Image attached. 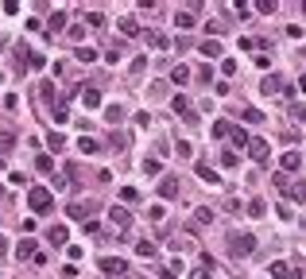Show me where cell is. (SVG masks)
I'll return each instance as SVG.
<instances>
[{
  "instance_id": "4",
  "label": "cell",
  "mask_w": 306,
  "mask_h": 279,
  "mask_svg": "<svg viewBox=\"0 0 306 279\" xmlns=\"http://www.w3.org/2000/svg\"><path fill=\"white\" fill-rule=\"evenodd\" d=\"M268 271H271V279H302V271H295L287 260H275Z\"/></svg>"
},
{
  "instance_id": "45",
  "label": "cell",
  "mask_w": 306,
  "mask_h": 279,
  "mask_svg": "<svg viewBox=\"0 0 306 279\" xmlns=\"http://www.w3.org/2000/svg\"><path fill=\"white\" fill-rule=\"evenodd\" d=\"M120 279H128V275H120Z\"/></svg>"
},
{
  "instance_id": "15",
  "label": "cell",
  "mask_w": 306,
  "mask_h": 279,
  "mask_svg": "<svg viewBox=\"0 0 306 279\" xmlns=\"http://www.w3.org/2000/svg\"><path fill=\"white\" fill-rule=\"evenodd\" d=\"M260 89H263V93H268V97H271V93H283V78H275V74H268Z\"/></svg>"
},
{
  "instance_id": "25",
  "label": "cell",
  "mask_w": 306,
  "mask_h": 279,
  "mask_svg": "<svg viewBox=\"0 0 306 279\" xmlns=\"http://www.w3.org/2000/svg\"><path fill=\"white\" fill-rule=\"evenodd\" d=\"M47 148H51V151H62V148H66V136H62V132H51V136H47Z\"/></svg>"
},
{
  "instance_id": "44",
  "label": "cell",
  "mask_w": 306,
  "mask_h": 279,
  "mask_svg": "<svg viewBox=\"0 0 306 279\" xmlns=\"http://www.w3.org/2000/svg\"><path fill=\"white\" fill-rule=\"evenodd\" d=\"M298 89H302V93H306V74H302V78H298Z\"/></svg>"
},
{
  "instance_id": "34",
  "label": "cell",
  "mask_w": 306,
  "mask_h": 279,
  "mask_svg": "<svg viewBox=\"0 0 306 279\" xmlns=\"http://www.w3.org/2000/svg\"><path fill=\"white\" fill-rule=\"evenodd\" d=\"M190 279H213V264H206V268H194Z\"/></svg>"
},
{
  "instance_id": "5",
  "label": "cell",
  "mask_w": 306,
  "mask_h": 279,
  "mask_svg": "<svg viewBox=\"0 0 306 279\" xmlns=\"http://www.w3.org/2000/svg\"><path fill=\"white\" fill-rule=\"evenodd\" d=\"M194 174H198L201 183H210V186H221V174H213V167L206 163V159H198V163H194Z\"/></svg>"
},
{
  "instance_id": "10",
  "label": "cell",
  "mask_w": 306,
  "mask_h": 279,
  "mask_svg": "<svg viewBox=\"0 0 306 279\" xmlns=\"http://www.w3.org/2000/svg\"><path fill=\"white\" fill-rule=\"evenodd\" d=\"M66 213H70L74 221H89V213H93V206H86V202H74V206H66Z\"/></svg>"
},
{
  "instance_id": "19",
  "label": "cell",
  "mask_w": 306,
  "mask_h": 279,
  "mask_svg": "<svg viewBox=\"0 0 306 279\" xmlns=\"http://www.w3.org/2000/svg\"><path fill=\"white\" fill-rule=\"evenodd\" d=\"M229 140H233L236 148H248V144H252V136H248L244 128H233V132H229Z\"/></svg>"
},
{
  "instance_id": "20",
  "label": "cell",
  "mask_w": 306,
  "mask_h": 279,
  "mask_svg": "<svg viewBox=\"0 0 306 279\" xmlns=\"http://www.w3.org/2000/svg\"><path fill=\"white\" fill-rule=\"evenodd\" d=\"M81 105H86V109H97V105H101V93H97V89H81Z\"/></svg>"
},
{
  "instance_id": "3",
  "label": "cell",
  "mask_w": 306,
  "mask_h": 279,
  "mask_svg": "<svg viewBox=\"0 0 306 279\" xmlns=\"http://www.w3.org/2000/svg\"><path fill=\"white\" fill-rule=\"evenodd\" d=\"M101 271H105V275H116V279H120L124 271H128V264H124L120 256H101Z\"/></svg>"
},
{
  "instance_id": "42",
  "label": "cell",
  "mask_w": 306,
  "mask_h": 279,
  "mask_svg": "<svg viewBox=\"0 0 306 279\" xmlns=\"http://www.w3.org/2000/svg\"><path fill=\"white\" fill-rule=\"evenodd\" d=\"M291 116H295V121H302V124H306V109H298V105H291Z\"/></svg>"
},
{
  "instance_id": "29",
  "label": "cell",
  "mask_w": 306,
  "mask_h": 279,
  "mask_svg": "<svg viewBox=\"0 0 306 279\" xmlns=\"http://www.w3.org/2000/svg\"><path fill=\"white\" fill-rule=\"evenodd\" d=\"M186 78H190V70H186V66H182V62H178V66H175V70H171V82H178V86H182V82H186Z\"/></svg>"
},
{
  "instance_id": "40",
  "label": "cell",
  "mask_w": 306,
  "mask_h": 279,
  "mask_svg": "<svg viewBox=\"0 0 306 279\" xmlns=\"http://www.w3.org/2000/svg\"><path fill=\"white\" fill-rule=\"evenodd\" d=\"M120 198H124V202H140V194L132 190V186H124V190H120Z\"/></svg>"
},
{
  "instance_id": "22",
  "label": "cell",
  "mask_w": 306,
  "mask_h": 279,
  "mask_svg": "<svg viewBox=\"0 0 306 279\" xmlns=\"http://www.w3.org/2000/svg\"><path fill=\"white\" fill-rule=\"evenodd\" d=\"M116 24H120V31H124V35H140V24H136L132 16H120Z\"/></svg>"
},
{
  "instance_id": "11",
  "label": "cell",
  "mask_w": 306,
  "mask_h": 279,
  "mask_svg": "<svg viewBox=\"0 0 306 279\" xmlns=\"http://www.w3.org/2000/svg\"><path fill=\"white\" fill-rule=\"evenodd\" d=\"M109 221H113L116 229H128V225H132V217H128V209H120V206H113V209H109Z\"/></svg>"
},
{
  "instance_id": "13",
  "label": "cell",
  "mask_w": 306,
  "mask_h": 279,
  "mask_svg": "<svg viewBox=\"0 0 306 279\" xmlns=\"http://www.w3.org/2000/svg\"><path fill=\"white\" fill-rule=\"evenodd\" d=\"M159 194H163L167 202L178 198V178H163V183H159Z\"/></svg>"
},
{
  "instance_id": "8",
  "label": "cell",
  "mask_w": 306,
  "mask_h": 279,
  "mask_svg": "<svg viewBox=\"0 0 306 279\" xmlns=\"http://www.w3.org/2000/svg\"><path fill=\"white\" fill-rule=\"evenodd\" d=\"M47 241H51L54 248H62V244L70 241V233H66V225H51V229H47Z\"/></svg>"
},
{
  "instance_id": "17",
  "label": "cell",
  "mask_w": 306,
  "mask_h": 279,
  "mask_svg": "<svg viewBox=\"0 0 306 279\" xmlns=\"http://www.w3.org/2000/svg\"><path fill=\"white\" fill-rule=\"evenodd\" d=\"M198 51L206 54V58H221V43H217V39H206V43H201Z\"/></svg>"
},
{
  "instance_id": "23",
  "label": "cell",
  "mask_w": 306,
  "mask_h": 279,
  "mask_svg": "<svg viewBox=\"0 0 306 279\" xmlns=\"http://www.w3.org/2000/svg\"><path fill=\"white\" fill-rule=\"evenodd\" d=\"M159 171H163V159H159V155H148V159H144V174H159Z\"/></svg>"
},
{
  "instance_id": "27",
  "label": "cell",
  "mask_w": 306,
  "mask_h": 279,
  "mask_svg": "<svg viewBox=\"0 0 306 279\" xmlns=\"http://www.w3.org/2000/svg\"><path fill=\"white\" fill-rule=\"evenodd\" d=\"M148 43L155 47V51H167V35L163 31H148Z\"/></svg>"
},
{
  "instance_id": "36",
  "label": "cell",
  "mask_w": 306,
  "mask_h": 279,
  "mask_svg": "<svg viewBox=\"0 0 306 279\" xmlns=\"http://www.w3.org/2000/svg\"><path fill=\"white\" fill-rule=\"evenodd\" d=\"M86 24L89 27H105V16H101V12H86Z\"/></svg>"
},
{
  "instance_id": "32",
  "label": "cell",
  "mask_w": 306,
  "mask_h": 279,
  "mask_svg": "<svg viewBox=\"0 0 306 279\" xmlns=\"http://www.w3.org/2000/svg\"><path fill=\"white\" fill-rule=\"evenodd\" d=\"M229 132H233V124H229V121H217V124H213V136H217V140H225Z\"/></svg>"
},
{
  "instance_id": "7",
  "label": "cell",
  "mask_w": 306,
  "mask_h": 279,
  "mask_svg": "<svg viewBox=\"0 0 306 279\" xmlns=\"http://www.w3.org/2000/svg\"><path fill=\"white\" fill-rule=\"evenodd\" d=\"M175 113H182V121H186V124H198V113H194V109H190V101H186L182 93L175 97Z\"/></svg>"
},
{
  "instance_id": "39",
  "label": "cell",
  "mask_w": 306,
  "mask_h": 279,
  "mask_svg": "<svg viewBox=\"0 0 306 279\" xmlns=\"http://www.w3.org/2000/svg\"><path fill=\"white\" fill-rule=\"evenodd\" d=\"M244 121H248V124H260L263 113H260V109H244Z\"/></svg>"
},
{
  "instance_id": "35",
  "label": "cell",
  "mask_w": 306,
  "mask_h": 279,
  "mask_svg": "<svg viewBox=\"0 0 306 279\" xmlns=\"http://www.w3.org/2000/svg\"><path fill=\"white\" fill-rule=\"evenodd\" d=\"M279 8V4H275V0H260V4H256V12H260V16H271V12Z\"/></svg>"
},
{
  "instance_id": "28",
  "label": "cell",
  "mask_w": 306,
  "mask_h": 279,
  "mask_svg": "<svg viewBox=\"0 0 306 279\" xmlns=\"http://www.w3.org/2000/svg\"><path fill=\"white\" fill-rule=\"evenodd\" d=\"M74 58H78V62H86V66H89V62L97 58V51H93V47H78V51H74Z\"/></svg>"
},
{
  "instance_id": "38",
  "label": "cell",
  "mask_w": 306,
  "mask_h": 279,
  "mask_svg": "<svg viewBox=\"0 0 306 279\" xmlns=\"http://www.w3.org/2000/svg\"><path fill=\"white\" fill-rule=\"evenodd\" d=\"M175 151H178V159H190V155H194V151H190V144H186V140H178V144H175Z\"/></svg>"
},
{
  "instance_id": "33",
  "label": "cell",
  "mask_w": 306,
  "mask_h": 279,
  "mask_svg": "<svg viewBox=\"0 0 306 279\" xmlns=\"http://www.w3.org/2000/svg\"><path fill=\"white\" fill-rule=\"evenodd\" d=\"M35 171H43V174H51V171H54V163H51V155H39V159H35Z\"/></svg>"
},
{
  "instance_id": "16",
  "label": "cell",
  "mask_w": 306,
  "mask_h": 279,
  "mask_svg": "<svg viewBox=\"0 0 306 279\" xmlns=\"http://www.w3.org/2000/svg\"><path fill=\"white\" fill-rule=\"evenodd\" d=\"M51 121H54V124H66V121H70V109H66L62 101H58V105H51Z\"/></svg>"
},
{
  "instance_id": "9",
  "label": "cell",
  "mask_w": 306,
  "mask_h": 279,
  "mask_svg": "<svg viewBox=\"0 0 306 279\" xmlns=\"http://www.w3.org/2000/svg\"><path fill=\"white\" fill-rule=\"evenodd\" d=\"M16 256H19V260H35V256H39V252H35V241H31V236H24V241L16 244Z\"/></svg>"
},
{
  "instance_id": "31",
  "label": "cell",
  "mask_w": 306,
  "mask_h": 279,
  "mask_svg": "<svg viewBox=\"0 0 306 279\" xmlns=\"http://www.w3.org/2000/svg\"><path fill=\"white\" fill-rule=\"evenodd\" d=\"M47 27H51V31H62V27H66V12H54V16H51V24H47Z\"/></svg>"
},
{
  "instance_id": "14",
  "label": "cell",
  "mask_w": 306,
  "mask_h": 279,
  "mask_svg": "<svg viewBox=\"0 0 306 279\" xmlns=\"http://www.w3.org/2000/svg\"><path fill=\"white\" fill-rule=\"evenodd\" d=\"M279 163H283V171H298V167H302V163H306V159H302V155H298V151H287V155H283V159H279Z\"/></svg>"
},
{
  "instance_id": "18",
  "label": "cell",
  "mask_w": 306,
  "mask_h": 279,
  "mask_svg": "<svg viewBox=\"0 0 306 279\" xmlns=\"http://www.w3.org/2000/svg\"><path fill=\"white\" fill-rule=\"evenodd\" d=\"M175 24H178V27H182V31H190V27H194V24H198V19H194V12H190V8H186V12H175Z\"/></svg>"
},
{
  "instance_id": "41",
  "label": "cell",
  "mask_w": 306,
  "mask_h": 279,
  "mask_svg": "<svg viewBox=\"0 0 306 279\" xmlns=\"http://www.w3.org/2000/svg\"><path fill=\"white\" fill-rule=\"evenodd\" d=\"M221 163H225V167H236L240 159H236V151H225V155H221Z\"/></svg>"
},
{
  "instance_id": "24",
  "label": "cell",
  "mask_w": 306,
  "mask_h": 279,
  "mask_svg": "<svg viewBox=\"0 0 306 279\" xmlns=\"http://www.w3.org/2000/svg\"><path fill=\"white\" fill-rule=\"evenodd\" d=\"M263 213H268V202H260V198L248 202V217H263Z\"/></svg>"
},
{
  "instance_id": "1",
  "label": "cell",
  "mask_w": 306,
  "mask_h": 279,
  "mask_svg": "<svg viewBox=\"0 0 306 279\" xmlns=\"http://www.w3.org/2000/svg\"><path fill=\"white\" fill-rule=\"evenodd\" d=\"M256 252V236L252 233H229V256H252Z\"/></svg>"
},
{
  "instance_id": "12",
  "label": "cell",
  "mask_w": 306,
  "mask_h": 279,
  "mask_svg": "<svg viewBox=\"0 0 306 279\" xmlns=\"http://www.w3.org/2000/svg\"><path fill=\"white\" fill-rule=\"evenodd\" d=\"M78 151H81V155H97V151H101V144H97L93 136H86V132H81V140H78Z\"/></svg>"
},
{
  "instance_id": "2",
  "label": "cell",
  "mask_w": 306,
  "mask_h": 279,
  "mask_svg": "<svg viewBox=\"0 0 306 279\" xmlns=\"http://www.w3.org/2000/svg\"><path fill=\"white\" fill-rule=\"evenodd\" d=\"M27 206H31V213H51L54 198H51L47 186H31V190H27Z\"/></svg>"
},
{
  "instance_id": "37",
  "label": "cell",
  "mask_w": 306,
  "mask_h": 279,
  "mask_svg": "<svg viewBox=\"0 0 306 279\" xmlns=\"http://www.w3.org/2000/svg\"><path fill=\"white\" fill-rule=\"evenodd\" d=\"M291 198H295V202H306V183H295V186H291Z\"/></svg>"
},
{
  "instance_id": "30",
  "label": "cell",
  "mask_w": 306,
  "mask_h": 279,
  "mask_svg": "<svg viewBox=\"0 0 306 279\" xmlns=\"http://www.w3.org/2000/svg\"><path fill=\"white\" fill-rule=\"evenodd\" d=\"M136 252H140L144 260H151V256H155V244H151V241H140V244H136Z\"/></svg>"
},
{
  "instance_id": "26",
  "label": "cell",
  "mask_w": 306,
  "mask_h": 279,
  "mask_svg": "<svg viewBox=\"0 0 306 279\" xmlns=\"http://www.w3.org/2000/svg\"><path fill=\"white\" fill-rule=\"evenodd\" d=\"M27 66H31V70H43L47 66V54L43 51H31V54H27Z\"/></svg>"
},
{
  "instance_id": "43",
  "label": "cell",
  "mask_w": 306,
  "mask_h": 279,
  "mask_svg": "<svg viewBox=\"0 0 306 279\" xmlns=\"http://www.w3.org/2000/svg\"><path fill=\"white\" fill-rule=\"evenodd\" d=\"M4 252H8V241H4V236H0V256H4Z\"/></svg>"
},
{
  "instance_id": "6",
  "label": "cell",
  "mask_w": 306,
  "mask_h": 279,
  "mask_svg": "<svg viewBox=\"0 0 306 279\" xmlns=\"http://www.w3.org/2000/svg\"><path fill=\"white\" fill-rule=\"evenodd\" d=\"M248 155H252L256 163H268V155H271V148H268V140L252 136V144H248Z\"/></svg>"
},
{
  "instance_id": "21",
  "label": "cell",
  "mask_w": 306,
  "mask_h": 279,
  "mask_svg": "<svg viewBox=\"0 0 306 279\" xmlns=\"http://www.w3.org/2000/svg\"><path fill=\"white\" fill-rule=\"evenodd\" d=\"M105 121L109 124H120L124 121V109H120V105H105Z\"/></svg>"
}]
</instances>
